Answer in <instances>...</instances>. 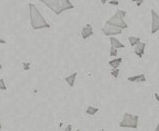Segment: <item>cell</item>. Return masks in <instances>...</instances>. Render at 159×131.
<instances>
[{
	"mask_svg": "<svg viewBox=\"0 0 159 131\" xmlns=\"http://www.w3.org/2000/svg\"><path fill=\"white\" fill-rule=\"evenodd\" d=\"M102 32H103L104 35L107 36V37H112V36L120 35L121 33H122V30H121V28L112 27V25H107V24H105V27L102 28Z\"/></svg>",
	"mask_w": 159,
	"mask_h": 131,
	"instance_id": "obj_5",
	"label": "cell"
},
{
	"mask_svg": "<svg viewBox=\"0 0 159 131\" xmlns=\"http://www.w3.org/2000/svg\"><path fill=\"white\" fill-rule=\"evenodd\" d=\"M151 17H152V21H151V34H155L159 30V15L154 9H151Z\"/></svg>",
	"mask_w": 159,
	"mask_h": 131,
	"instance_id": "obj_6",
	"label": "cell"
},
{
	"mask_svg": "<svg viewBox=\"0 0 159 131\" xmlns=\"http://www.w3.org/2000/svg\"><path fill=\"white\" fill-rule=\"evenodd\" d=\"M38 1L42 2L52 12L55 13L56 15H59V14L66 12L67 10L75 8V5L70 1L62 2L60 0H38Z\"/></svg>",
	"mask_w": 159,
	"mask_h": 131,
	"instance_id": "obj_2",
	"label": "cell"
},
{
	"mask_svg": "<svg viewBox=\"0 0 159 131\" xmlns=\"http://www.w3.org/2000/svg\"><path fill=\"white\" fill-rule=\"evenodd\" d=\"M100 1L102 4H105V3H107V1H109V0H100Z\"/></svg>",
	"mask_w": 159,
	"mask_h": 131,
	"instance_id": "obj_24",
	"label": "cell"
},
{
	"mask_svg": "<svg viewBox=\"0 0 159 131\" xmlns=\"http://www.w3.org/2000/svg\"><path fill=\"white\" fill-rule=\"evenodd\" d=\"M135 54L139 58H142L144 55V52H145V48H146V44L143 42H139L138 44H136L135 46Z\"/></svg>",
	"mask_w": 159,
	"mask_h": 131,
	"instance_id": "obj_8",
	"label": "cell"
},
{
	"mask_svg": "<svg viewBox=\"0 0 159 131\" xmlns=\"http://www.w3.org/2000/svg\"><path fill=\"white\" fill-rule=\"evenodd\" d=\"M1 69H2V64L0 63V70H1Z\"/></svg>",
	"mask_w": 159,
	"mask_h": 131,
	"instance_id": "obj_26",
	"label": "cell"
},
{
	"mask_svg": "<svg viewBox=\"0 0 159 131\" xmlns=\"http://www.w3.org/2000/svg\"><path fill=\"white\" fill-rule=\"evenodd\" d=\"M122 62V58L119 57V58H115V59H112L109 61V65L111 67H112L113 69H116L119 67V65H120V63Z\"/></svg>",
	"mask_w": 159,
	"mask_h": 131,
	"instance_id": "obj_12",
	"label": "cell"
},
{
	"mask_svg": "<svg viewBox=\"0 0 159 131\" xmlns=\"http://www.w3.org/2000/svg\"><path fill=\"white\" fill-rule=\"evenodd\" d=\"M110 56L111 57H116L117 56V49L111 47L110 48Z\"/></svg>",
	"mask_w": 159,
	"mask_h": 131,
	"instance_id": "obj_17",
	"label": "cell"
},
{
	"mask_svg": "<svg viewBox=\"0 0 159 131\" xmlns=\"http://www.w3.org/2000/svg\"><path fill=\"white\" fill-rule=\"evenodd\" d=\"M77 76H78V72H74V73H71L70 75H68L66 77V81L70 87L75 86V78H77Z\"/></svg>",
	"mask_w": 159,
	"mask_h": 131,
	"instance_id": "obj_10",
	"label": "cell"
},
{
	"mask_svg": "<svg viewBox=\"0 0 159 131\" xmlns=\"http://www.w3.org/2000/svg\"><path fill=\"white\" fill-rule=\"evenodd\" d=\"M71 129H73V126H71V124H68L64 131H71Z\"/></svg>",
	"mask_w": 159,
	"mask_h": 131,
	"instance_id": "obj_21",
	"label": "cell"
},
{
	"mask_svg": "<svg viewBox=\"0 0 159 131\" xmlns=\"http://www.w3.org/2000/svg\"><path fill=\"white\" fill-rule=\"evenodd\" d=\"M6 85H5V81L3 78H0V90H6Z\"/></svg>",
	"mask_w": 159,
	"mask_h": 131,
	"instance_id": "obj_15",
	"label": "cell"
},
{
	"mask_svg": "<svg viewBox=\"0 0 159 131\" xmlns=\"http://www.w3.org/2000/svg\"><path fill=\"white\" fill-rule=\"evenodd\" d=\"M1 128H2V125H1V122H0V130H1Z\"/></svg>",
	"mask_w": 159,
	"mask_h": 131,
	"instance_id": "obj_27",
	"label": "cell"
},
{
	"mask_svg": "<svg viewBox=\"0 0 159 131\" xmlns=\"http://www.w3.org/2000/svg\"><path fill=\"white\" fill-rule=\"evenodd\" d=\"M154 131H159V123L157 124V126H156V128H155V130Z\"/></svg>",
	"mask_w": 159,
	"mask_h": 131,
	"instance_id": "obj_25",
	"label": "cell"
},
{
	"mask_svg": "<svg viewBox=\"0 0 159 131\" xmlns=\"http://www.w3.org/2000/svg\"><path fill=\"white\" fill-rule=\"evenodd\" d=\"M110 74H111V76H113L114 78H117L118 75H119V69L116 68V69H113V70H111Z\"/></svg>",
	"mask_w": 159,
	"mask_h": 131,
	"instance_id": "obj_16",
	"label": "cell"
},
{
	"mask_svg": "<svg viewBox=\"0 0 159 131\" xmlns=\"http://www.w3.org/2000/svg\"><path fill=\"white\" fill-rule=\"evenodd\" d=\"M24 65V70H29L30 69V63H23Z\"/></svg>",
	"mask_w": 159,
	"mask_h": 131,
	"instance_id": "obj_19",
	"label": "cell"
},
{
	"mask_svg": "<svg viewBox=\"0 0 159 131\" xmlns=\"http://www.w3.org/2000/svg\"><path fill=\"white\" fill-rule=\"evenodd\" d=\"M133 1L137 3V6H141L143 3V0H133Z\"/></svg>",
	"mask_w": 159,
	"mask_h": 131,
	"instance_id": "obj_20",
	"label": "cell"
},
{
	"mask_svg": "<svg viewBox=\"0 0 159 131\" xmlns=\"http://www.w3.org/2000/svg\"><path fill=\"white\" fill-rule=\"evenodd\" d=\"M109 4L110 5H119V1L118 0H109Z\"/></svg>",
	"mask_w": 159,
	"mask_h": 131,
	"instance_id": "obj_18",
	"label": "cell"
},
{
	"mask_svg": "<svg viewBox=\"0 0 159 131\" xmlns=\"http://www.w3.org/2000/svg\"><path fill=\"white\" fill-rule=\"evenodd\" d=\"M0 44H6V41L5 40H3L2 38H0Z\"/></svg>",
	"mask_w": 159,
	"mask_h": 131,
	"instance_id": "obj_23",
	"label": "cell"
},
{
	"mask_svg": "<svg viewBox=\"0 0 159 131\" xmlns=\"http://www.w3.org/2000/svg\"><path fill=\"white\" fill-rule=\"evenodd\" d=\"M128 81L131 82H144V81H146V76L143 73L135 75V76H129L128 78Z\"/></svg>",
	"mask_w": 159,
	"mask_h": 131,
	"instance_id": "obj_9",
	"label": "cell"
},
{
	"mask_svg": "<svg viewBox=\"0 0 159 131\" xmlns=\"http://www.w3.org/2000/svg\"><path fill=\"white\" fill-rule=\"evenodd\" d=\"M129 44H131V46H135L136 44H138L140 41H141V39L138 38V37H129Z\"/></svg>",
	"mask_w": 159,
	"mask_h": 131,
	"instance_id": "obj_14",
	"label": "cell"
},
{
	"mask_svg": "<svg viewBox=\"0 0 159 131\" xmlns=\"http://www.w3.org/2000/svg\"><path fill=\"white\" fill-rule=\"evenodd\" d=\"M82 38L84 39V40H87L88 38H90L91 36L94 35V31H93V28H92V25L88 24H86L84 28H83V30H82Z\"/></svg>",
	"mask_w": 159,
	"mask_h": 131,
	"instance_id": "obj_7",
	"label": "cell"
},
{
	"mask_svg": "<svg viewBox=\"0 0 159 131\" xmlns=\"http://www.w3.org/2000/svg\"><path fill=\"white\" fill-rule=\"evenodd\" d=\"M154 96H155V99H156V100L159 102V94H158L157 93H155V94H154Z\"/></svg>",
	"mask_w": 159,
	"mask_h": 131,
	"instance_id": "obj_22",
	"label": "cell"
},
{
	"mask_svg": "<svg viewBox=\"0 0 159 131\" xmlns=\"http://www.w3.org/2000/svg\"><path fill=\"white\" fill-rule=\"evenodd\" d=\"M75 131H80V130H79V129H77V130H75Z\"/></svg>",
	"mask_w": 159,
	"mask_h": 131,
	"instance_id": "obj_28",
	"label": "cell"
},
{
	"mask_svg": "<svg viewBox=\"0 0 159 131\" xmlns=\"http://www.w3.org/2000/svg\"><path fill=\"white\" fill-rule=\"evenodd\" d=\"M138 122H139V116L129 114V113H125L124 118L119 122V127H121V128L137 129L138 128Z\"/></svg>",
	"mask_w": 159,
	"mask_h": 131,
	"instance_id": "obj_4",
	"label": "cell"
},
{
	"mask_svg": "<svg viewBox=\"0 0 159 131\" xmlns=\"http://www.w3.org/2000/svg\"><path fill=\"white\" fill-rule=\"evenodd\" d=\"M110 44H111V47H113V48H116V49H119V48H125V45L122 44L119 40H117L116 38H113V37H110Z\"/></svg>",
	"mask_w": 159,
	"mask_h": 131,
	"instance_id": "obj_11",
	"label": "cell"
},
{
	"mask_svg": "<svg viewBox=\"0 0 159 131\" xmlns=\"http://www.w3.org/2000/svg\"><path fill=\"white\" fill-rule=\"evenodd\" d=\"M126 15V12L125 10H117L113 16H111L110 19H108L106 20L105 24L107 25H112V27L121 28V30H125V28H128V24L125 21V16Z\"/></svg>",
	"mask_w": 159,
	"mask_h": 131,
	"instance_id": "obj_3",
	"label": "cell"
},
{
	"mask_svg": "<svg viewBox=\"0 0 159 131\" xmlns=\"http://www.w3.org/2000/svg\"><path fill=\"white\" fill-rule=\"evenodd\" d=\"M29 16L33 30H43V28H50L51 27L34 3H29Z\"/></svg>",
	"mask_w": 159,
	"mask_h": 131,
	"instance_id": "obj_1",
	"label": "cell"
},
{
	"mask_svg": "<svg viewBox=\"0 0 159 131\" xmlns=\"http://www.w3.org/2000/svg\"><path fill=\"white\" fill-rule=\"evenodd\" d=\"M98 111H99L98 108H95V107H93V106H88V107H87V109H86V113L88 115H90V116L95 115Z\"/></svg>",
	"mask_w": 159,
	"mask_h": 131,
	"instance_id": "obj_13",
	"label": "cell"
}]
</instances>
